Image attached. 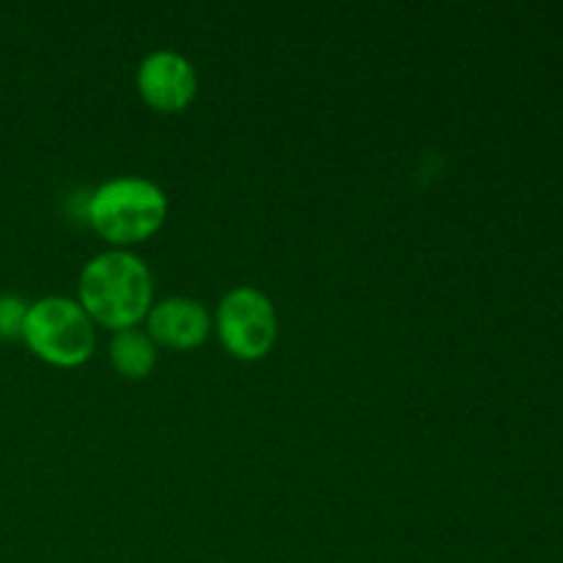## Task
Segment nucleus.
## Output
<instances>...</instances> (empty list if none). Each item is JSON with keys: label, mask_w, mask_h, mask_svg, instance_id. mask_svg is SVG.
Wrapping results in <instances>:
<instances>
[{"label": "nucleus", "mask_w": 563, "mask_h": 563, "mask_svg": "<svg viewBox=\"0 0 563 563\" xmlns=\"http://www.w3.org/2000/svg\"><path fill=\"white\" fill-rule=\"evenodd\" d=\"M77 302L93 324L113 333L137 328L154 306L152 269L137 253L121 247L97 253L77 278Z\"/></svg>", "instance_id": "f257e3e1"}, {"label": "nucleus", "mask_w": 563, "mask_h": 563, "mask_svg": "<svg viewBox=\"0 0 563 563\" xmlns=\"http://www.w3.org/2000/svg\"><path fill=\"white\" fill-rule=\"evenodd\" d=\"M168 218V196L146 176H113L86 198V220L113 247L130 251L157 234Z\"/></svg>", "instance_id": "f03ea898"}, {"label": "nucleus", "mask_w": 563, "mask_h": 563, "mask_svg": "<svg viewBox=\"0 0 563 563\" xmlns=\"http://www.w3.org/2000/svg\"><path fill=\"white\" fill-rule=\"evenodd\" d=\"M22 341L38 361L58 368L82 366L97 350V324L71 297L49 295L31 302Z\"/></svg>", "instance_id": "7ed1b4c3"}, {"label": "nucleus", "mask_w": 563, "mask_h": 563, "mask_svg": "<svg viewBox=\"0 0 563 563\" xmlns=\"http://www.w3.org/2000/svg\"><path fill=\"white\" fill-rule=\"evenodd\" d=\"M220 344L236 361H262L278 341V313L256 286H234L214 311Z\"/></svg>", "instance_id": "20e7f679"}, {"label": "nucleus", "mask_w": 563, "mask_h": 563, "mask_svg": "<svg viewBox=\"0 0 563 563\" xmlns=\"http://www.w3.org/2000/svg\"><path fill=\"white\" fill-rule=\"evenodd\" d=\"M137 93L159 113H179L196 99V66L176 49H154L137 64Z\"/></svg>", "instance_id": "39448f33"}, {"label": "nucleus", "mask_w": 563, "mask_h": 563, "mask_svg": "<svg viewBox=\"0 0 563 563\" xmlns=\"http://www.w3.org/2000/svg\"><path fill=\"white\" fill-rule=\"evenodd\" d=\"M212 313L192 297H165L154 302L146 317V333L157 346L168 350H196L212 333Z\"/></svg>", "instance_id": "423d86ee"}, {"label": "nucleus", "mask_w": 563, "mask_h": 563, "mask_svg": "<svg viewBox=\"0 0 563 563\" xmlns=\"http://www.w3.org/2000/svg\"><path fill=\"white\" fill-rule=\"evenodd\" d=\"M108 352L115 372L126 379L148 377L157 366V344L141 328H126L113 333Z\"/></svg>", "instance_id": "0eeeda50"}, {"label": "nucleus", "mask_w": 563, "mask_h": 563, "mask_svg": "<svg viewBox=\"0 0 563 563\" xmlns=\"http://www.w3.org/2000/svg\"><path fill=\"white\" fill-rule=\"evenodd\" d=\"M27 308H31V302H27L25 297L0 295V339L3 341L22 339Z\"/></svg>", "instance_id": "6e6552de"}]
</instances>
